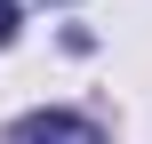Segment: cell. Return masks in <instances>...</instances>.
<instances>
[{"label": "cell", "mask_w": 152, "mask_h": 144, "mask_svg": "<svg viewBox=\"0 0 152 144\" xmlns=\"http://www.w3.org/2000/svg\"><path fill=\"white\" fill-rule=\"evenodd\" d=\"M8 144H104V128L80 120V112H24L8 128Z\"/></svg>", "instance_id": "1"}, {"label": "cell", "mask_w": 152, "mask_h": 144, "mask_svg": "<svg viewBox=\"0 0 152 144\" xmlns=\"http://www.w3.org/2000/svg\"><path fill=\"white\" fill-rule=\"evenodd\" d=\"M16 40V0H0V48Z\"/></svg>", "instance_id": "2"}]
</instances>
